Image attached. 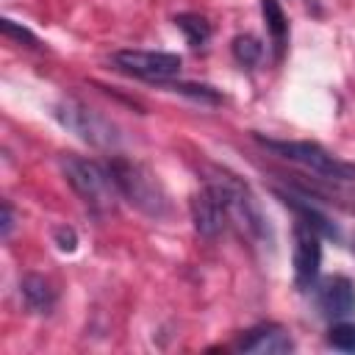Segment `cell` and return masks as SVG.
<instances>
[{
    "instance_id": "6da1fadb",
    "label": "cell",
    "mask_w": 355,
    "mask_h": 355,
    "mask_svg": "<svg viewBox=\"0 0 355 355\" xmlns=\"http://www.w3.org/2000/svg\"><path fill=\"white\" fill-rule=\"evenodd\" d=\"M61 172L67 178V183L72 186V191L83 200V205L92 214H108L114 211L119 194L116 178L111 172V164H100L83 155H64L61 158Z\"/></svg>"
},
{
    "instance_id": "7a4b0ae2",
    "label": "cell",
    "mask_w": 355,
    "mask_h": 355,
    "mask_svg": "<svg viewBox=\"0 0 355 355\" xmlns=\"http://www.w3.org/2000/svg\"><path fill=\"white\" fill-rule=\"evenodd\" d=\"M205 183L214 186V191L219 194V200L225 205V214H227V222H233L244 236H250L255 241L269 239L266 219L261 214L258 200L247 189V183H241L236 175H230L225 169H211V175L205 178Z\"/></svg>"
},
{
    "instance_id": "3957f363",
    "label": "cell",
    "mask_w": 355,
    "mask_h": 355,
    "mask_svg": "<svg viewBox=\"0 0 355 355\" xmlns=\"http://www.w3.org/2000/svg\"><path fill=\"white\" fill-rule=\"evenodd\" d=\"M111 172L116 178V186H119V194L136 205L141 214L147 216H166L169 214V197L164 191V186L158 183V178L144 166V164H136V161H125V158H114L111 161Z\"/></svg>"
},
{
    "instance_id": "277c9868",
    "label": "cell",
    "mask_w": 355,
    "mask_h": 355,
    "mask_svg": "<svg viewBox=\"0 0 355 355\" xmlns=\"http://www.w3.org/2000/svg\"><path fill=\"white\" fill-rule=\"evenodd\" d=\"M258 141L263 147H269L272 153H277V155H283V158H288V161H294V164H300V166H305L322 178L341 180V183L355 180V164L330 153L319 141H280V139H263V136H258Z\"/></svg>"
},
{
    "instance_id": "5b68a950",
    "label": "cell",
    "mask_w": 355,
    "mask_h": 355,
    "mask_svg": "<svg viewBox=\"0 0 355 355\" xmlns=\"http://www.w3.org/2000/svg\"><path fill=\"white\" fill-rule=\"evenodd\" d=\"M53 114H55V119H58L67 130H72L78 139H83V141H89V144H94V147L111 150V147H116V141H119L116 128H114L103 114H97L94 108H89V105H83V103H78V100H61Z\"/></svg>"
},
{
    "instance_id": "8992f818",
    "label": "cell",
    "mask_w": 355,
    "mask_h": 355,
    "mask_svg": "<svg viewBox=\"0 0 355 355\" xmlns=\"http://www.w3.org/2000/svg\"><path fill=\"white\" fill-rule=\"evenodd\" d=\"M114 67L125 75L141 78V80H155V83H166L169 78H175L183 67L180 55L175 53H164V50H116L111 55Z\"/></svg>"
},
{
    "instance_id": "52a82bcc",
    "label": "cell",
    "mask_w": 355,
    "mask_h": 355,
    "mask_svg": "<svg viewBox=\"0 0 355 355\" xmlns=\"http://www.w3.org/2000/svg\"><path fill=\"white\" fill-rule=\"evenodd\" d=\"M291 263H294V283L300 291H308L322 269V233L316 227H311L308 222L297 219L294 222V252H291Z\"/></svg>"
},
{
    "instance_id": "ba28073f",
    "label": "cell",
    "mask_w": 355,
    "mask_h": 355,
    "mask_svg": "<svg viewBox=\"0 0 355 355\" xmlns=\"http://www.w3.org/2000/svg\"><path fill=\"white\" fill-rule=\"evenodd\" d=\"M316 305L322 316L338 322L355 313V283L347 275H330L316 286Z\"/></svg>"
},
{
    "instance_id": "9c48e42d",
    "label": "cell",
    "mask_w": 355,
    "mask_h": 355,
    "mask_svg": "<svg viewBox=\"0 0 355 355\" xmlns=\"http://www.w3.org/2000/svg\"><path fill=\"white\" fill-rule=\"evenodd\" d=\"M191 222H194V230L205 239H214L222 233V227L227 225V214H225V205L219 200V194L214 191V186H202L194 197H191Z\"/></svg>"
},
{
    "instance_id": "30bf717a",
    "label": "cell",
    "mask_w": 355,
    "mask_h": 355,
    "mask_svg": "<svg viewBox=\"0 0 355 355\" xmlns=\"http://www.w3.org/2000/svg\"><path fill=\"white\" fill-rule=\"evenodd\" d=\"M236 347L241 352H255V355H283L294 349V338L280 324H258L247 330Z\"/></svg>"
},
{
    "instance_id": "8fae6325",
    "label": "cell",
    "mask_w": 355,
    "mask_h": 355,
    "mask_svg": "<svg viewBox=\"0 0 355 355\" xmlns=\"http://www.w3.org/2000/svg\"><path fill=\"white\" fill-rule=\"evenodd\" d=\"M19 297L31 313H50L55 305V288L42 275H25L19 280Z\"/></svg>"
},
{
    "instance_id": "7c38bea8",
    "label": "cell",
    "mask_w": 355,
    "mask_h": 355,
    "mask_svg": "<svg viewBox=\"0 0 355 355\" xmlns=\"http://www.w3.org/2000/svg\"><path fill=\"white\" fill-rule=\"evenodd\" d=\"M261 14L266 22V33L272 39L275 58H283V53L288 47V17H286L280 0H261Z\"/></svg>"
},
{
    "instance_id": "4fadbf2b",
    "label": "cell",
    "mask_w": 355,
    "mask_h": 355,
    "mask_svg": "<svg viewBox=\"0 0 355 355\" xmlns=\"http://www.w3.org/2000/svg\"><path fill=\"white\" fill-rule=\"evenodd\" d=\"M280 197H283L286 205H291V211L297 214V219H302V222H308L311 227H316L324 239H341L338 225H336L327 214H322L313 202H308V200H297V197H288V194H280Z\"/></svg>"
},
{
    "instance_id": "5bb4252c",
    "label": "cell",
    "mask_w": 355,
    "mask_h": 355,
    "mask_svg": "<svg viewBox=\"0 0 355 355\" xmlns=\"http://www.w3.org/2000/svg\"><path fill=\"white\" fill-rule=\"evenodd\" d=\"M175 25L183 31L186 42H189L194 50L205 47L208 39H211V25H208V19L200 17V14H189V11H186V14H178V17H175Z\"/></svg>"
},
{
    "instance_id": "9a60e30c",
    "label": "cell",
    "mask_w": 355,
    "mask_h": 355,
    "mask_svg": "<svg viewBox=\"0 0 355 355\" xmlns=\"http://www.w3.org/2000/svg\"><path fill=\"white\" fill-rule=\"evenodd\" d=\"M261 55H263V44H261L255 36L241 33V36L233 39V58H236L241 67H255V64L261 61Z\"/></svg>"
},
{
    "instance_id": "2e32d148",
    "label": "cell",
    "mask_w": 355,
    "mask_h": 355,
    "mask_svg": "<svg viewBox=\"0 0 355 355\" xmlns=\"http://www.w3.org/2000/svg\"><path fill=\"white\" fill-rule=\"evenodd\" d=\"M327 344L341 352H355V322L338 319L327 333Z\"/></svg>"
},
{
    "instance_id": "e0dca14e",
    "label": "cell",
    "mask_w": 355,
    "mask_h": 355,
    "mask_svg": "<svg viewBox=\"0 0 355 355\" xmlns=\"http://www.w3.org/2000/svg\"><path fill=\"white\" fill-rule=\"evenodd\" d=\"M169 89L180 92V94H189V97L197 100V103H208V105L222 103L219 92H216L214 86H205V83H169Z\"/></svg>"
},
{
    "instance_id": "ac0fdd59",
    "label": "cell",
    "mask_w": 355,
    "mask_h": 355,
    "mask_svg": "<svg viewBox=\"0 0 355 355\" xmlns=\"http://www.w3.org/2000/svg\"><path fill=\"white\" fill-rule=\"evenodd\" d=\"M0 28H3V33H6L8 39H14V42H19V44H25V47H39L36 33H31L25 25H17L14 19L3 17V19H0Z\"/></svg>"
},
{
    "instance_id": "d6986e66",
    "label": "cell",
    "mask_w": 355,
    "mask_h": 355,
    "mask_svg": "<svg viewBox=\"0 0 355 355\" xmlns=\"http://www.w3.org/2000/svg\"><path fill=\"white\" fill-rule=\"evenodd\" d=\"M53 239H55V244H58L61 252H72L78 247V233L72 227H67V225H58L53 230Z\"/></svg>"
},
{
    "instance_id": "ffe728a7",
    "label": "cell",
    "mask_w": 355,
    "mask_h": 355,
    "mask_svg": "<svg viewBox=\"0 0 355 355\" xmlns=\"http://www.w3.org/2000/svg\"><path fill=\"white\" fill-rule=\"evenodd\" d=\"M11 227H14V211H11V202H3V225H0L3 239L11 236Z\"/></svg>"
}]
</instances>
